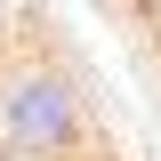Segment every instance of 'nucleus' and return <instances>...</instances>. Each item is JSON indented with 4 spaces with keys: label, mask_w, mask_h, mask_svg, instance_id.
Listing matches in <instances>:
<instances>
[{
    "label": "nucleus",
    "mask_w": 161,
    "mask_h": 161,
    "mask_svg": "<svg viewBox=\"0 0 161 161\" xmlns=\"http://www.w3.org/2000/svg\"><path fill=\"white\" fill-rule=\"evenodd\" d=\"M89 145V89L48 57L0 64V153L8 161H64Z\"/></svg>",
    "instance_id": "f257e3e1"
},
{
    "label": "nucleus",
    "mask_w": 161,
    "mask_h": 161,
    "mask_svg": "<svg viewBox=\"0 0 161 161\" xmlns=\"http://www.w3.org/2000/svg\"><path fill=\"white\" fill-rule=\"evenodd\" d=\"M16 57V0H0V64Z\"/></svg>",
    "instance_id": "f03ea898"
}]
</instances>
